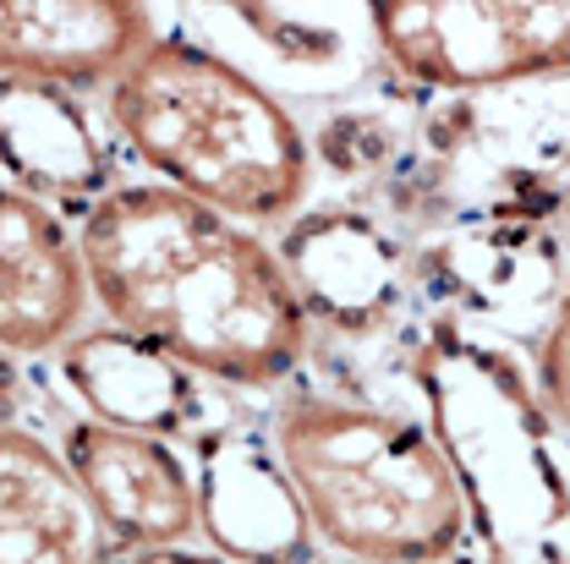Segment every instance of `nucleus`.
<instances>
[{
  "label": "nucleus",
  "mask_w": 570,
  "mask_h": 564,
  "mask_svg": "<svg viewBox=\"0 0 570 564\" xmlns=\"http://www.w3.org/2000/svg\"><path fill=\"white\" fill-rule=\"evenodd\" d=\"M82 269L105 318L187 373L275 389L307 356V301L285 258L204 198L142 181L105 192L82 230Z\"/></svg>",
  "instance_id": "f257e3e1"
},
{
  "label": "nucleus",
  "mask_w": 570,
  "mask_h": 564,
  "mask_svg": "<svg viewBox=\"0 0 570 564\" xmlns=\"http://www.w3.org/2000/svg\"><path fill=\"white\" fill-rule=\"evenodd\" d=\"M105 116L165 187L242 225H275L307 204L313 154L291 110L193 39L154 33L105 88Z\"/></svg>",
  "instance_id": "f03ea898"
},
{
  "label": "nucleus",
  "mask_w": 570,
  "mask_h": 564,
  "mask_svg": "<svg viewBox=\"0 0 570 564\" xmlns=\"http://www.w3.org/2000/svg\"><path fill=\"white\" fill-rule=\"evenodd\" d=\"M275 455L313 537L346 560L439 564L466 537V483L455 455L401 412L296 395L275 417Z\"/></svg>",
  "instance_id": "7ed1b4c3"
},
{
  "label": "nucleus",
  "mask_w": 570,
  "mask_h": 564,
  "mask_svg": "<svg viewBox=\"0 0 570 564\" xmlns=\"http://www.w3.org/2000/svg\"><path fill=\"white\" fill-rule=\"evenodd\" d=\"M373 33L406 77L439 88H489L570 67V0H423Z\"/></svg>",
  "instance_id": "20e7f679"
},
{
  "label": "nucleus",
  "mask_w": 570,
  "mask_h": 564,
  "mask_svg": "<svg viewBox=\"0 0 570 564\" xmlns=\"http://www.w3.org/2000/svg\"><path fill=\"white\" fill-rule=\"evenodd\" d=\"M61 455L121 554L181 548L204 526L198 483L159 433L88 417V423L67 427Z\"/></svg>",
  "instance_id": "39448f33"
},
{
  "label": "nucleus",
  "mask_w": 570,
  "mask_h": 564,
  "mask_svg": "<svg viewBox=\"0 0 570 564\" xmlns=\"http://www.w3.org/2000/svg\"><path fill=\"white\" fill-rule=\"evenodd\" d=\"M82 247L45 198L0 181V352L45 356L82 335L88 318Z\"/></svg>",
  "instance_id": "423d86ee"
},
{
  "label": "nucleus",
  "mask_w": 570,
  "mask_h": 564,
  "mask_svg": "<svg viewBox=\"0 0 570 564\" xmlns=\"http://www.w3.org/2000/svg\"><path fill=\"white\" fill-rule=\"evenodd\" d=\"M154 39L148 0H0V77L110 88Z\"/></svg>",
  "instance_id": "0eeeda50"
},
{
  "label": "nucleus",
  "mask_w": 570,
  "mask_h": 564,
  "mask_svg": "<svg viewBox=\"0 0 570 564\" xmlns=\"http://www.w3.org/2000/svg\"><path fill=\"white\" fill-rule=\"evenodd\" d=\"M67 455L0 423V564H121Z\"/></svg>",
  "instance_id": "6e6552de"
},
{
  "label": "nucleus",
  "mask_w": 570,
  "mask_h": 564,
  "mask_svg": "<svg viewBox=\"0 0 570 564\" xmlns=\"http://www.w3.org/2000/svg\"><path fill=\"white\" fill-rule=\"evenodd\" d=\"M204 532L219 554L242 564H307L313 521L285 477L281 455L253 427H230L204 444Z\"/></svg>",
  "instance_id": "1a4fd4ad"
},
{
  "label": "nucleus",
  "mask_w": 570,
  "mask_h": 564,
  "mask_svg": "<svg viewBox=\"0 0 570 564\" xmlns=\"http://www.w3.org/2000/svg\"><path fill=\"white\" fill-rule=\"evenodd\" d=\"M61 373L88 406V417L138 433H176L193 412V384L187 367L159 346H148L127 329H82L61 346Z\"/></svg>",
  "instance_id": "9d476101"
},
{
  "label": "nucleus",
  "mask_w": 570,
  "mask_h": 564,
  "mask_svg": "<svg viewBox=\"0 0 570 564\" xmlns=\"http://www.w3.org/2000/svg\"><path fill=\"white\" fill-rule=\"evenodd\" d=\"M0 165L33 198H82L105 181V154L67 88L0 77Z\"/></svg>",
  "instance_id": "9b49d317"
},
{
  "label": "nucleus",
  "mask_w": 570,
  "mask_h": 564,
  "mask_svg": "<svg viewBox=\"0 0 570 564\" xmlns=\"http://www.w3.org/2000/svg\"><path fill=\"white\" fill-rule=\"evenodd\" d=\"M285 269L302 290L307 313H330V318H367L384 296H390V280H395V258L390 247L356 225V219H341V214H318V219H302L291 225L285 236Z\"/></svg>",
  "instance_id": "f8f14e48"
},
{
  "label": "nucleus",
  "mask_w": 570,
  "mask_h": 564,
  "mask_svg": "<svg viewBox=\"0 0 570 564\" xmlns=\"http://www.w3.org/2000/svg\"><path fill=\"white\" fill-rule=\"evenodd\" d=\"M538 389H543L549 412L570 427V285H566V296H560L554 324H549L543 356H538Z\"/></svg>",
  "instance_id": "ddd939ff"
},
{
  "label": "nucleus",
  "mask_w": 570,
  "mask_h": 564,
  "mask_svg": "<svg viewBox=\"0 0 570 564\" xmlns=\"http://www.w3.org/2000/svg\"><path fill=\"white\" fill-rule=\"evenodd\" d=\"M121 564H219L204 554H187V548H148V554H127Z\"/></svg>",
  "instance_id": "4468645a"
},
{
  "label": "nucleus",
  "mask_w": 570,
  "mask_h": 564,
  "mask_svg": "<svg viewBox=\"0 0 570 564\" xmlns=\"http://www.w3.org/2000/svg\"><path fill=\"white\" fill-rule=\"evenodd\" d=\"M423 0H367V17H373V28H384V22H395V17H406V11H417Z\"/></svg>",
  "instance_id": "2eb2a0df"
},
{
  "label": "nucleus",
  "mask_w": 570,
  "mask_h": 564,
  "mask_svg": "<svg viewBox=\"0 0 570 564\" xmlns=\"http://www.w3.org/2000/svg\"><path fill=\"white\" fill-rule=\"evenodd\" d=\"M11 412V367H6V352H0V423Z\"/></svg>",
  "instance_id": "dca6fc26"
},
{
  "label": "nucleus",
  "mask_w": 570,
  "mask_h": 564,
  "mask_svg": "<svg viewBox=\"0 0 570 564\" xmlns=\"http://www.w3.org/2000/svg\"><path fill=\"white\" fill-rule=\"evenodd\" d=\"M341 564H373V560H341Z\"/></svg>",
  "instance_id": "f3484780"
}]
</instances>
